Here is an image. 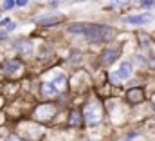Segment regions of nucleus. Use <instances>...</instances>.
I'll return each mask as SVG.
<instances>
[{"label": "nucleus", "mask_w": 155, "mask_h": 141, "mask_svg": "<svg viewBox=\"0 0 155 141\" xmlns=\"http://www.w3.org/2000/svg\"><path fill=\"white\" fill-rule=\"evenodd\" d=\"M67 31L72 35H83L90 42H108L116 36L114 27L99 26V24H71Z\"/></svg>", "instance_id": "f257e3e1"}, {"label": "nucleus", "mask_w": 155, "mask_h": 141, "mask_svg": "<svg viewBox=\"0 0 155 141\" xmlns=\"http://www.w3.org/2000/svg\"><path fill=\"white\" fill-rule=\"evenodd\" d=\"M83 116L88 125H97L103 119V107L99 103V100H96V98L88 100L85 105V110H83Z\"/></svg>", "instance_id": "f03ea898"}, {"label": "nucleus", "mask_w": 155, "mask_h": 141, "mask_svg": "<svg viewBox=\"0 0 155 141\" xmlns=\"http://www.w3.org/2000/svg\"><path fill=\"white\" fill-rule=\"evenodd\" d=\"M54 114H56V105H52V103L40 105L38 108L35 110V118L40 119V121H49V119H52Z\"/></svg>", "instance_id": "7ed1b4c3"}, {"label": "nucleus", "mask_w": 155, "mask_h": 141, "mask_svg": "<svg viewBox=\"0 0 155 141\" xmlns=\"http://www.w3.org/2000/svg\"><path fill=\"white\" fill-rule=\"evenodd\" d=\"M153 20L152 13H143V15H132V16H124L123 22L126 24H132V26H144V24H150Z\"/></svg>", "instance_id": "20e7f679"}, {"label": "nucleus", "mask_w": 155, "mask_h": 141, "mask_svg": "<svg viewBox=\"0 0 155 141\" xmlns=\"http://www.w3.org/2000/svg\"><path fill=\"white\" fill-rule=\"evenodd\" d=\"M119 54H121V49L119 47H107L103 53H101V64L103 65H110V64H114L117 58H119Z\"/></svg>", "instance_id": "39448f33"}, {"label": "nucleus", "mask_w": 155, "mask_h": 141, "mask_svg": "<svg viewBox=\"0 0 155 141\" xmlns=\"http://www.w3.org/2000/svg\"><path fill=\"white\" fill-rule=\"evenodd\" d=\"M126 100H128L130 103L137 105V103H141V101L144 100V91H143L141 87H134V89H130V91L126 92Z\"/></svg>", "instance_id": "423d86ee"}, {"label": "nucleus", "mask_w": 155, "mask_h": 141, "mask_svg": "<svg viewBox=\"0 0 155 141\" xmlns=\"http://www.w3.org/2000/svg\"><path fill=\"white\" fill-rule=\"evenodd\" d=\"M116 74H117V78H119V80H128V78H130V74H132V64H130V62H123Z\"/></svg>", "instance_id": "0eeeda50"}, {"label": "nucleus", "mask_w": 155, "mask_h": 141, "mask_svg": "<svg viewBox=\"0 0 155 141\" xmlns=\"http://www.w3.org/2000/svg\"><path fill=\"white\" fill-rule=\"evenodd\" d=\"M2 69L5 70L7 74H13V72H16L20 69V62L18 60H7V62L2 64Z\"/></svg>", "instance_id": "6e6552de"}, {"label": "nucleus", "mask_w": 155, "mask_h": 141, "mask_svg": "<svg viewBox=\"0 0 155 141\" xmlns=\"http://www.w3.org/2000/svg\"><path fill=\"white\" fill-rule=\"evenodd\" d=\"M61 22V16H43V18H36V24L40 26H54V24H60Z\"/></svg>", "instance_id": "1a4fd4ad"}, {"label": "nucleus", "mask_w": 155, "mask_h": 141, "mask_svg": "<svg viewBox=\"0 0 155 141\" xmlns=\"http://www.w3.org/2000/svg\"><path fill=\"white\" fill-rule=\"evenodd\" d=\"M16 45H18V51H20L22 54H27V56L33 54V43H31V42H27V40H20Z\"/></svg>", "instance_id": "9d476101"}, {"label": "nucleus", "mask_w": 155, "mask_h": 141, "mask_svg": "<svg viewBox=\"0 0 155 141\" xmlns=\"http://www.w3.org/2000/svg\"><path fill=\"white\" fill-rule=\"evenodd\" d=\"M69 125L71 127H79L81 125V112L79 110H72L69 116Z\"/></svg>", "instance_id": "9b49d317"}, {"label": "nucleus", "mask_w": 155, "mask_h": 141, "mask_svg": "<svg viewBox=\"0 0 155 141\" xmlns=\"http://www.w3.org/2000/svg\"><path fill=\"white\" fill-rule=\"evenodd\" d=\"M41 92L47 94V96H54L58 92V89L52 85V83H41Z\"/></svg>", "instance_id": "f8f14e48"}, {"label": "nucleus", "mask_w": 155, "mask_h": 141, "mask_svg": "<svg viewBox=\"0 0 155 141\" xmlns=\"http://www.w3.org/2000/svg\"><path fill=\"white\" fill-rule=\"evenodd\" d=\"M56 89H65V85H67V80H65V76H58L56 80H54V83H52Z\"/></svg>", "instance_id": "ddd939ff"}, {"label": "nucleus", "mask_w": 155, "mask_h": 141, "mask_svg": "<svg viewBox=\"0 0 155 141\" xmlns=\"http://www.w3.org/2000/svg\"><path fill=\"white\" fill-rule=\"evenodd\" d=\"M141 5H143V7H146V9H148V7H153L155 0H143V2H141Z\"/></svg>", "instance_id": "4468645a"}, {"label": "nucleus", "mask_w": 155, "mask_h": 141, "mask_svg": "<svg viewBox=\"0 0 155 141\" xmlns=\"http://www.w3.org/2000/svg\"><path fill=\"white\" fill-rule=\"evenodd\" d=\"M130 0H112L110 4L114 5V7H119V5H124V4H128Z\"/></svg>", "instance_id": "2eb2a0df"}, {"label": "nucleus", "mask_w": 155, "mask_h": 141, "mask_svg": "<svg viewBox=\"0 0 155 141\" xmlns=\"http://www.w3.org/2000/svg\"><path fill=\"white\" fill-rule=\"evenodd\" d=\"M15 5H16L15 0H5V2H4V9H11V7H15Z\"/></svg>", "instance_id": "dca6fc26"}, {"label": "nucleus", "mask_w": 155, "mask_h": 141, "mask_svg": "<svg viewBox=\"0 0 155 141\" xmlns=\"http://www.w3.org/2000/svg\"><path fill=\"white\" fill-rule=\"evenodd\" d=\"M7 141H25L24 138H20V136H16V134H11L9 138H7Z\"/></svg>", "instance_id": "f3484780"}, {"label": "nucleus", "mask_w": 155, "mask_h": 141, "mask_svg": "<svg viewBox=\"0 0 155 141\" xmlns=\"http://www.w3.org/2000/svg\"><path fill=\"white\" fill-rule=\"evenodd\" d=\"M79 60H81V54H79V53H78V54H72V56H71V62H72V64H78Z\"/></svg>", "instance_id": "a211bd4d"}, {"label": "nucleus", "mask_w": 155, "mask_h": 141, "mask_svg": "<svg viewBox=\"0 0 155 141\" xmlns=\"http://www.w3.org/2000/svg\"><path fill=\"white\" fill-rule=\"evenodd\" d=\"M16 5L18 7H24V5H27V0H16Z\"/></svg>", "instance_id": "6ab92c4d"}, {"label": "nucleus", "mask_w": 155, "mask_h": 141, "mask_svg": "<svg viewBox=\"0 0 155 141\" xmlns=\"http://www.w3.org/2000/svg\"><path fill=\"white\" fill-rule=\"evenodd\" d=\"M0 26H9V18H2L0 20Z\"/></svg>", "instance_id": "aec40b11"}, {"label": "nucleus", "mask_w": 155, "mask_h": 141, "mask_svg": "<svg viewBox=\"0 0 155 141\" xmlns=\"http://www.w3.org/2000/svg\"><path fill=\"white\" fill-rule=\"evenodd\" d=\"M4 38H7V33L5 31H0V40H4Z\"/></svg>", "instance_id": "412c9836"}, {"label": "nucleus", "mask_w": 155, "mask_h": 141, "mask_svg": "<svg viewBox=\"0 0 155 141\" xmlns=\"http://www.w3.org/2000/svg\"><path fill=\"white\" fill-rule=\"evenodd\" d=\"M60 4V0H51V5H58Z\"/></svg>", "instance_id": "4be33fe9"}, {"label": "nucleus", "mask_w": 155, "mask_h": 141, "mask_svg": "<svg viewBox=\"0 0 155 141\" xmlns=\"http://www.w3.org/2000/svg\"><path fill=\"white\" fill-rule=\"evenodd\" d=\"M153 105H155V96H153Z\"/></svg>", "instance_id": "5701e85b"}]
</instances>
